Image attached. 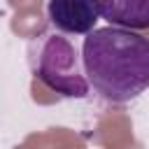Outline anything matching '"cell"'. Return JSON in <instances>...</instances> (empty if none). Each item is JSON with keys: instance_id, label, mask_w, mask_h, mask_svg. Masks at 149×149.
Wrapping results in <instances>:
<instances>
[{"instance_id": "cell-1", "label": "cell", "mask_w": 149, "mask_h": 149, "mask_svg": "<svg viewBox=\"0 0 149 149\" xmlns=\"http://www.w3.org/2000/svg\"><path fill=\"white\" fill-rule=\"evenodd\" d=\"M88 84L109 102H128L149 88V37L130 28H95L81 44Z\"/></svg>"}, {"instance_id": "cell-2", "label": "cell", "mask_w": 149, "mask_h": 149, "mask_svg": "<svg viewBox=\"0 0 149 149\" xmlns=\"http://www.w3.org/2000/svg\"><path fill=\"white\" fill-rule=\"evenodd\" d=\"M30 70L35 79L49 86L63 98H86L88 77L84 70V58L77 54L72 42L63 35H42V40L30 47Z\"/></svg>"}, {"instance_id": "cell-3", "label": "cell", "mask_w": 149, "mask_h": 149, "mask_svg": "<svg viewBox=\"0 0 149 149\" xmlns=\"http://www.w3.org/2000/svg\"><path fill=\"white\" fill-rule=\"evenodd\" d=\"M47 16L51 26L65 35H88L100 19L95 0H49Z\"/></svg>"}, {"instance_id": "cell-4", "label": "cell", "mask_w": 149, "mask_h": 149, "mask_svg": "<svg viewBox=\"0 0 149 149\" xmlns=\"http://www.w3.org/2000/svg\"><path fill=\"white\" fill-rule=\"evenodd\" d=\"M100 19L109 26L147 30L149 28V0H95Z\"/></svg>"}]
</instances>
